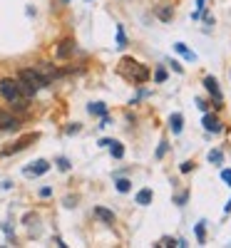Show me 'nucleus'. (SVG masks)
Returning <instances> with one entry per match:
<instances>
[{
	"label": "nucleus",
	"instance_id": "nucleus-1",
	"mask_svg": "<svg viewBox=\"0 0 231 248\" xmlns=\"http://www.w3.org/2000/svg\"><path fill=\"white\" fill-rule=\"evenodd\" d=\"M17 82H20V92H23V97H35L37 94V90H43V87H48L50 82L40 75L35 67H28V70H20V77H17Z\"/></svg>",
	"mask_w": 231,
	"mask_h": 248
},
{
	"label": "nucleus",
	"instance_id": "nucleus-2",
	"mask_svg": "<svg viewBox=\"0 0 231 248\" xmlns=\"http://www.w3.org/2000/svg\"><path fill=\"white\" fill-rule=\"evenodd\" d=\"M117 72H119L124 79H127V82H132V85H142V82L149 79V70H147L142 62L132 60V57H122Z\"/></svg>",
	"mask_w": 231,
	"mask_h": 248
},
{
	"label": "nucleus",
	"instance_id": "nucleus-3",
	"mask_svg": "<svg viewBox=\"0 0 231 248\" xmlns=\"http://www.w3.org/2000/svg\"><path fill=\"white\" fill-rule=\"evenodd\" d=\"M0 94H3L8 102L20 99V97H23V92H20V82L17 79H10V77L0 79Z\"/></svg>",
	"mask_w": 231,
	"mask_h": 248
},
{
	"label": "nucleus",
	"instance_id": "nucleus-4",
	"mask_svg": "<svg viewBox=\"0 0 231 248\" xmlns=\"http://www.w3.org/2000/svg\"><path fill=\"white\" fill-rule=\"evenodd\" d=\"M204 87H206V92H209V94H212V97L216 99V107H221L224 94H221V90H219V82H216L214 77H204Z\"/></svg>",
	"mask_w": 231,
	"mask_h": 248
},
{
	"label": "nucleus",
	"instance_id": "nucleus-5",
	"mask_svg": "<svg viewBox=\"0 0 231 248\" xmlns=\"http://www.w3.org/2000/svg\"><path fill=\"white\" fill-rule=\"evenodd\" d=\"M17 127H20L17 117H13L10 112H3V109H0V129H5V132H15Z\"/></svg>",
	"mask_w": 231,
	"mask_h": 248
},
{
	"label": "nucleus",
	"instance_id": "nucleus-6",
	"mask_svg": "<svg viewBox=\"0 0 231 248\" xmlns=\"http://www.w3.org/2000/svg\"><path fill=\"white\" fill-rule=\"evenodd\" d=\"M37 137H40V134H28V137H23V139H20V141H15L13 147L3 149V156H10V154H15V152H20V149H25L28 144H30V141H35Z\"/></svg>",
	"mask_w": 231,
	"mask_h": 248
},
{
	"label": "nucleus",
	"instance_id": "nucleus-7",
	"mask_svg": "<svg viewBox=\"0 0 231 248\" xmlns=\"http://www.w3.org/2000/svg\"><path fill=\"white\" fill-rule=\"evenodd\" d=\"M201 124H204V129H206V132H214V134H219V132L224 129V127H221V119H219L216 114H204Z\"/></svg>",
	"mask_w": 231,
	"mask_h": 248
},
{
	"label": "nucleus",
	"instance_id": "nucleus-8",
	"mask_svg": "<svg viewBox=\"0 0 231 248\" xmlns=\"http://www.w3.org/2000/svg\"><path fill=\"white\" fill-rule=\"evenodd\" d=\"M35 70H37L40 75H43V77H45L48 82H52L55 77H60V72H57V70H55V67L50 65V62H40V65H37Z\"/></svg>",
	"mask_w": 231,
	"mask_h": 248
},
{
	"label": "nucleus",
	"instance_id": "nucleus-9",
	"mask_svg": "<svg viewBox=\"0 0 231 248\" xmlns=\"http://www.w3.org/2000/svg\"><path fill=\"white\" fill-rule=\"evenodd\" d=\"M48 169H50V164L40 159V161H35V164H33V167H28V169H25V174H28V176H40V174H45Z\"/></svg>",
	"mask_w": 231,
	"mask_h": 248
},
{
	"label": "nucleus",
	"instance_id": "nucleus-10",
	"mask_svg": "<svg viewBox=\"0 0 231 248\" xmlns=\"http://www.w3.org/2000/svg\"><path fill=\"white\" fill-rule=\"evenodd\" d=\"M72 52H75V43H72L70 37H67V40H62L60 47H57V57H60V60H65V57H70Z\"/></svg>",
	"mask_w": 231,
	"mask_h": 248
},
{
	"label": "nucleus",
	"instance_id": "nucleus-11",
	"mask_svg": "<svg viewBox=\"0 0 231 248\" xmlns=\"http://www.w3.org/2000/svg\"><path fill=\"white\" fill-rule=\"evenodd\" d=\"M95 216H97L99 221H104V223H115V214H112L110 209H104V206H97Z\"/></svg>",
	"mask_w": 231,
	"mask_h": 248
},
{
	"label": "nucleus",
	"instance_id": "nucleus-12",
	"mask_svg": "<svg viewBox=\"0 0 231 248\" xmlns=\"http://www.w3.org/2000/svg\"><path fill=\"white\" fill-rule=\"evenodd\" d=\"M134 201L139 203V206H147V203H152V189H142L137 196H134Z\"/></svg>",
	"mask_w": 231,
	"mask_h": 248
},
{
	"label": "nucleus",
	"instance_id": "nucleus-13",
	"mask_svg": "<svg viewBox=\"0 0 231 248\" xmlns=\"http://www.w3.org/2000/svg\"><path fill=\"white\" fill-rule=\"evenodd\" d=\"M169 124H172V132H174V134H179V132H182V127H184V117H182V114H172Z\"/></svg>",
	"mask_w": 231,
	"mask_h": 248
},
{
	"label": "nucleus",
	"instance_id": "nucleus-14",
	"mask_svg": "<svg viewBox=\"0 0 231 248\" xmlns=\"http://www.w3.org/2000/svg\"><path fill=\"white\" fill-rule=\"evenodd\" d=\"M110 152H112L115 159H122V156H124V147H122L119 141H110Z\"/></svg>",
	"mask_w": 231,
	"mask_h": 248
},
{
	"label": "nucleus",
	"instance_id": "nucleus-15",
	"mask_svg": "<svg viewBox=\"0 0 231 248\" xmlns=\"http://www.w3.org/2000/svg\"><path fill=\"white\" fill-rule=\"evenodd\" d=\"M90 114H107V107L102 105V102H95V105H90Z\"/></svg>",
	"mask_w": 231,
	"mask_h": 248
},
{
	"label": "nucleus",
	"instance_id": "nucleus-16",
	"mask_svg": "<svg viewBox=\"0 0 231 248\" xmlns=\"http://www.w3.org/2000/svg\"><path fill=\"white\" fill-rule=\"evenodd\" d=\"M174 47H177V52H182V55H184L186 60H197V55H194L192 50H186V45H182V43H177Z\"/></svg>",
	"mask_w": 231,
	"mask_h": 248
},
{
	"label": "nucleus",
	"instance_id": "nucleus-17",
	"mask_svg": "<svg viewBox=\"0 0 231 248\" xmlns=\"http://www.w3.org/2000/svg\"><path fill=\"white\" fill-rule=\"evenodd\" d=\"M117 191L119 194H127L130 191V179H117Z\"/></svg>",
	"mask_w": 231,
	"mask_h": 248
},
{
	"label": "nucleus",
	"instance_id": "nucleus-18",
	"mask_svg": "<svg viewBox=\"0 0 231 248\" xmlns=\"http://www.w3.org/2000/svg\"><path fill=\"white\" fill-rule=\"evenodd\" d=\"M221 159H224V154L219 149H214L212 154H209V161H214V164H221Z\"/></svg>",
	"mask_w": 231,
	"mask_h": 248
},
{
	"label": "nucleus",
	"instance_id": "nucleus-19",
	"mask_svg": "<svg viewBox=\"0 0 231 248\" xmlns=\"http://www.w3.org/2000/svg\"><path fill=\"white\" fill-rule=\"evenodd\" d=\"M157 15H159V17H162V20H172V15H174V13H172V10H169V8H162V10H159V13H157Z\"/></svg>",
	"mask_w": 231,
	"mask_h": 248
},
{
	"label": "nucleus",
	"instance_id": "nucleus-20",
	"mask_svg": "<svg viewBox=\"0 0 231 248\" xmlns=\"http://www.w3.org/2000/svg\"><path fill=\"white\" fill-rule=\"evenodd\" d=\"M57 167H60L62 171H67V169H70V161H67V159H57Z\"/></svg>",
	"mask_w": 231,
	"mask_h": 248
},
{
	"label": "nucleus",
	"instance_id": "nucleus-21",
	"mask_svg": "<svg viewBox=\"0 0 231 248\" xmlns=\"http://www.w3.org/2000/svg\"><path fill=\"white\" fill-rule=\"evenodd\" d=\"M154 79H157V82H164V79H166V72L159 67V70H157V75H154Z\"/></svg>",
	"mask_w": 231,
	"mask_h": 248
},
{
	"label": "nucleus",
	"instance_id": "nucleus-22",
	"mask_svg": "<svg viewBox=\"0 0 231 248\" xmlns=\"http://www.w3.org/2000/svg\"><path fill=\"white\" fill-rule=\"evenodd\" d=\"M221 179H224V181L231 186V169H224V171H221Z\"/></svg>",
	"mask_w": 231,
	"mask_h": 248
},
{
	"label": "nucleus",
	"instance_id": "nucleus-23",
	"mask_svg": "<svg viewBox=\"0 0 231 248\" xmlns=\"http://www.w3.org/2000/svg\"><path fill=\"white\" fill-rule=\"evenodd\" d=\"M197 238H199V241H204V221L197 226Z\"/></svg>",
	"mask_w": 231,
	"mask_h": 248
},
{
	"label": "nucleus",
	"instance_id": "nucleus-24",
	"mask_svg": "<svg viewBox=\"0 0 231 248\" xmlns=\"http://www.w3.org/2000/svg\"><path fill=\"white\" fill-rule=\"evenodd\" d=\"M117 43H119V45H124V43H127V40H124V32H122V28L117 30Z\"/></svg>",
	"mask_w": 231,
	"mask_h": 248
},
{
	"label": "nucleus",
	"instance_id": "nucleus-25",
	"mask_svg": "<svg viewBox=\"0 0 231 248\" xmlns=\"http://www.w3.org/2000/svg\"><path fill=\"white\" fill-rule=\"evenodd\" d=\"M189 171H192V164L184 161V164H182V174H189Z\"/></svg>",
	"mask_w": 231,
	"mask_h": 248
},
{
	"label": "nucleus",
	"instance_id": "nucleus-26",
	"mask_svg": "<svg viewBox=\"0 0 231 248\" xmlns=\"http://www.w3.org/2000/svg\"><path fill=\"white\" fill-rule=\"evenodd\" d=\"M164 152H166V141H162V147L157 149V156H164Z\"/></svg>",
	"mask_w": 231,
	"mask_h": 248
},
{
	"label": "nucleus",
	"instance_id": "nucleus-27",
	"mask_svg": "<svg viewBox=\"0 0 231 248\" xmlns=\"http://www.w3.org/2000/svg\"><path fill=\"white\" fill-rule=\"evenodd\" d=\"M226 211H231V201H229V203H226Z\"/></svg>",
	"mask_w": 231,
	"mask_h": 248
}]
</instances>
